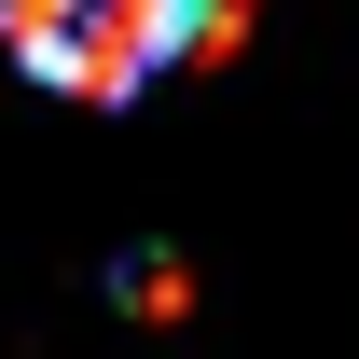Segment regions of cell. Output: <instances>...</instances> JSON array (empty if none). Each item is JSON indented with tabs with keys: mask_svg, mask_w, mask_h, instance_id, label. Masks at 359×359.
I'll return each instance as SVG.
<instances>
[{
	"mask_svg": "<svg viewBox=\"0 0 359 359\" xmlns=\"http://www.w3.org/2000/svg\"><path fill=\"white\" fill-rule=\"evenodd\" d=\"M111 290H125V318H194V263H180V249H125Z\"/></svg>",
	"mask_w": 359,
	"mask_h": 359,
	"instance_id": "cell-2",
	"label": "cell"
},
{
	"mask_svg": "<svg viewBox=\"0 0 359 359\" xmlns=\"http://www.w3.org/2000/svg\"><path fill=\"white\" fill-rule=\"evenodd\" d=\"M0 42H14L28 83L125 111L152 69H180L208 42V0H0Z\"/></svg>",
	"mask_w": 359,
	"mask_h": 359,
	"instance_id": "cell-1",
	"label": "cell"
}]
</instances>
